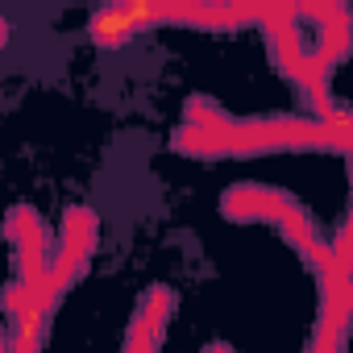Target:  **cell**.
<instances>
[{"label": "cell", "mask_w": 353, "mask_h": 353, "mask_svg": "<svg viewBox=\"0 0 353 353\" xmlns=\"http://www.w3.org/2000/svg\"><path fill=\"white\" fill-rule=\"evenodd\" d=\"M174 307V295L166 287H150L133 312V324H129V336H125V349H154L162 345V328H166V316Z\"/></svg>", "instance_id": "obj_4"}, {"label": "cell", "mask_w": 353, "mask_h": 353, "mask_svg": "<svg viewBox=\"0 0 353 353\" xmlns=\"http://www.w3.org/2000/svg\"><path fill=\"white\" fill-rule=\"evenodd\" d=\"M0 349H5V336H0Z\"/></svg>", "instance_id": "obj_7"}, {"label": "cell", "mask_w": 353, "mask_h": 353, "mask_svg": "<svg viewBox=\"0 0 353 353\" xmlns=\"http://www.w3.org/2000/svg\"><path fill=\"white\" fill-rule=\"evenodd\" d=\"M5 46H9V21L0 17V50H5Z\"/></svg>", "instance_id": "obj_5"}, {"label": "cell", "mask_w": 353, "mask_h": 353, "mask_svg": "<svg viewBox=\"0 0 353 353\" xmlns=\"http://www.w3.org/2000/svg\"><path fill=\"white\" fill-rule=\"evenodd\" d=\"M349 141V121H295V117H266V121H237L216 112L208 100H192L188 104V121L174 133V145L200 154V158H216V154H274V150H316V145H336L345 150Z\"/></svg>", "instance_id": "obj_1"}, {"label": "cell", "mask_w": 353, "mask_h": 353, "mask_svg": "<svg viewBox=\"0 0 353 353\" xmlns=\"http://www.w3.org/2000/svg\"><path fill=\"white\" fill-rule=\"evenodd\" d=\"M92 250H96V212L92 208H67L59 254L50 258V270H46L42 291H38V312L42 316H50L59 307V299L79 283V274L92 262Z\"/></svg>", "instance_id": "obj_3"}, {"label": "cell", "mask_w": 353, "mask_h": 353, "mask_svg": "<svg viewBox=\"0 0 353 353\" xmlns=\"http://www.w3.org/2000/svg\"><path fill=\"white\" fill-rule=\"evenodd\" d=\"M262 9H279V0H262Z\"/></svg>", "instance_id": "obj_6"}, {"label": "cell", "mask_w": 353, "mask_h": 353, "mask_svg": "<svg viewBox=\"0 0 353 353\" xmlns=\"http://www.w3.org/2000/svg\"><path fill=\"white\" fill-rule=\"evenodd\" d=\"M258 0H104L88 21V38L104 50H117L150 26L237 30L258 21Z\"/></svg>", "instance_id": "obj_2"}]
</instances>
